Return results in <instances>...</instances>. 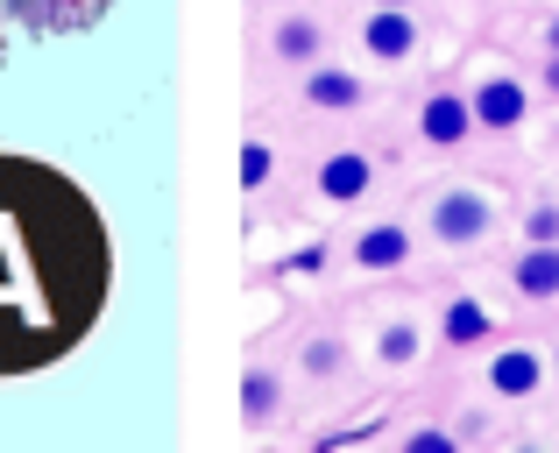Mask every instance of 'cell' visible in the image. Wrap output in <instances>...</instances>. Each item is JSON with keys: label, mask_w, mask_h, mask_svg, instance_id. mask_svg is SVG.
I'll return each instance as SVG.
<instances>
[{"label": "cell", "mask_w": 559, "mask_h": 453, "mask_svg": "<svg viewBox=\"0 0 559 453\" xmlns=\"http://www.w3.org/2000/svg\"><path fill=\"white\" fill-rule=\"evenodd\" d=\"M107 284V220L79 178L0 150V375L64 361L99 326Z\"/></svg>", "instance_id": "cell-1"}, {"label": "cell", "mask_w": 559, "mask_h": 453, "mask_svg": "<svg viewBox=\"0 0 559 453\" xmlns=\"http://www.w3.org/2000/svg\"><path fill=\"white\" fill-rule=\"evenodd\" d=\"M489 227H496V213L481 192H439V206H432L439 248H475V241H489Z\"/></svg>", "instance_id": "cell-2"}, {"label": "cell", "mask_w": 559, "mask_h": 453, "mask_svg": "<svg viewBox=\"0 0 559 453\" xmlns=\"http://www.w3.org/2000/svg\"><path fill=\"white\" fill-rule=\"evenodd\" d=\"M361 50H369L376 64H404V57H418V22H411V8H376L369 22H361Z\"/></svg>", "instance_id": "cell-3"}, {"label": "cell", "mask_w": 559, "mask_h": 453, "mask_svg": "<svg viewBox=\"0 0 559 453\" xmlns=\"http://www.w3.org/2000/svg\"><path fill=\"white\" fill-rule=\"evenodd\" d=\"M467 99H475V128H496V135H503V128H524V114H532V93H524L518 79H481Z\"/></svg>", "instance_id": "cell-4"}, {"label": "cell", "mask_w": 559, "mask_h": 453, "mask_svg": "<svg viewBox=\"0 0 559 453\" xmlns=\"http://www.w3.org/2000/svg\"><path fill=\"white\" fill-rule=\"evenodd\" d=\"M369 184H376V164H369L361 150H333L326 164H319V192H326L333 206H355Z\"/></svg>", "instance_id": "cell-5"}, {"label": "cell", "mask_w": 559, "mask_h": 453, "mask_svg": "<svg viewBox=\"0 0 559 453\" xmlns=\"http://www.w3.org/2000/svg\"><path fill=\"white\" fill-rule=\"evenodd\" d=\"M467 128H475V99H461V93H432V99L418 107V135L439 142V150H453Z\"/></svg>", "instance_id": "cell-6"}, {"label": "cell", "mask_w": 559, "mask_h": 453, "mask_svg": "<svg viewBox=\"0 0 559 453\" xmlns=\"http://www.w3.org/2000/svg\"><path fill=\"white\" fill-rule=\"evenodd\" d=\"M355 262L361 270H404L411 262V227L404 220H376L355 234Z\"/></svg>", "instance_id": "cell-7"}, {"label": "cell", "mask_w": 559, "mask_h": 453, "mask_svg": "<svg viewBox=\"0 0 559 453\" xmlns=\"http://www.w3.org/2000/svg\"><path fill=\"white\" fill-rule=\"evenodd\" d=\"M538 383H546V361H538L532 347H503V355L489 361V390L496 397H538Z\"/></svg>", "instance_id": "cell-8"}, {"label": "cell", "mask_w": 559, "mask_h": 453, "mask_svg": "<svg viewBox=\"0 0 559 453\" xmlns=\"http://www.w3.org/2000/svg\"><path fill=\"white\" fill-rule=\"evenodd\" d=\"M305 99H312L319 114H347V107H361V79L341 71V64H319L312 79H305Z\"/></svg>", "instance_id": "cell-9"}, {"label": "cell", "mask_w": 559, "mask_h": 453, "mask_svg": "<svg viewBox=\"0 0 559 453\" xmlns=\"http://www.w3.org/2000/svg\"><path fill=\"white\" fill-rule=\"evenodd\" d=\"M270 43H276V57H290V64H319V50H326V28H319L312 14H284Z\"/></svg>", "instance_id": "cell-10"}, {"label": "cell", "mask_w": 559, "mask_h": 453, "mask_svg": "<svg viewBox=\"0 0 559 453\" xmlns=\"http://www.w3.org/2000/svg\"><path fill=\"white\" fill-rule=\"evenodd\" d=\"M518 290L524 298H559V241H538L532 255H518Z\"/></svg>", "instance_id": "cell-11"}, {"label": "cell", "mask_w": 559, "mask_h": 453, "mask_svg": "<svg viewBox=\"0 0 559 453\" xmlns=\"http://www.w3.org/2000/svg\"><path fill=\"white\" fill-rule=\"evenodd\" d=\"M439 333H447L453 347L489 341V305H481V298H453V305H447V319H439Z\"/></svg>", "instance_id": "cell-12"}, {"label": "cell", "mask_w": 559, "mask_h": 453, "mask_svg": "<svg viewBox=\"0 0 559 453\" xmlns=\"http://www.w3.org/2000/svg\"><path fill=\"white\" fill-rule=\"evenodd\" d=\"M418 347H425V333L411 326V319H390V326L376 333V355L390 361V369H411V361H418Z\"/></svg>", "instance_id": "cell-13"}, {"label": "cell", "mask_w": 559, "mask_h": 453, "mask_svg": "<svg viewBox=\"0 0 559 453\" xmlns=\"http://www.w3.org/2000/svg\"><path fill=\"white\" fill-rule=\"evenodd\" d=\"M241 412H248V418H270V412H276V375H270V369H248V383H241Z\"/></svg>", "instance_id": "cell-14"}, {"label": "cell", "mask_w": 559, "mask_h": 453, "mask_svg": "<svg viewBox=\"0 0 559 453\" xmlns=\"http://www.w3.org/2000/svg\"><path fill=\"white\" fill-rule=\"evenodd\" d=\"M270 170H276V150H270V142H248V150H241V184H248V192H262Z\"/></svg>", "instance_id": "cell-15"}, {"label": "cell", "mask_w": 559, "mask_h": 453, "mask_svg": "<svg viewBox=\"0 0 559 453\" xmlns=\"http://www.w3.org/2000/svg\"><path fill=\"white\" fill-rule=\"evenodd\" d=\"M524 234L532 241H559V206H532L524 213Z\"/></svg>", "instance_id": "cell-16"}, {"label": "cell", "mask_w": 559, "mask_h": 453, "mask_svg": "<svg viewBox=\"0 0 559 453\" xmlns=\"http://www.w3.org/2000/svg\"><path fill=\"white\" fill-rule=\"evenodd\" d=\"M305 369H312V375H333V369H341V347H333V341H312V347H305Z\"/></svg>", "instance_id": "cell-17"}, {"label": "cell", "mask_w": 559, "mask_h": 453, "mask_svg": "<svg viewBox=\"0 0 559 453\" xmlns=\"http://www.w3.org/2000/svg\"><path fill=\"white\" fill-rule=\"evenodd\" d=\"M404 446H411V453H447V446H453V432H432V426H425V432H411Z\"/></svg>", "instance_id": "cell-18"}, {"label": "cell", "mask_w": 559, "mask_h": 453, "mask_svg": "<svg viewBox=\"0 0 559 453\" xmlns=\"http://www.w3.org/2000/svg\"><path fill=\"white\" fill-rule=\"evenodd\" d=\"M546 79H552V93H559V50H552V71H546Z\"/></svg>", "instance_id": "cell-19"}, {"label": "cell", "mask_w": 559, "mask_h": 453, "mask_svg": "<svg viewBox=\"0 0 559 453\" xmlns=\"http://www.w3.org/2000/svg\"><path fill=\"white\" fill-rule=\"evenodd\" d=\"M546 43H552V50H559V14H552V28H546Z\"/></svg>", "instance_id": "cell-20"}, {"label": "cell", "mask_w": 559, "mask_h": 453, "mask_svg": "<svg viewBox=\"0 0 559 453\" xmlns=\"http://www.w3.org/2000/svg\"><path fill=\"white\" fill-rule=\"evenodd\" d=\"M376 8H411V0H376Z\"/></svg>", "instance_id": "cell-21"}]
</instances>
